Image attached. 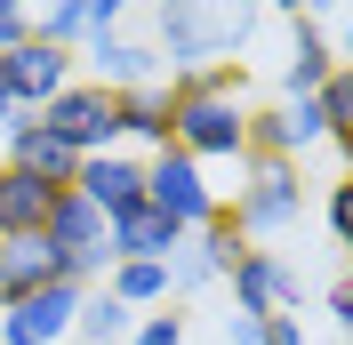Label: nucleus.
Wrapping results in <instances>:
<instances>
[{"instance_id": "nucleus-1", "label": "nucleus", "mask_w": 353, "mask_h": 345, "mask_svg": "<svg viewBox=\"0 0 353 345\" xmlns=\"http://www.w3.org/2000/svg\"><path fill=\"white\" fill-rule=\"evenodd\" d=\"M257 17H265L257 0H161V48H169V72L241 65Z\"/></svg>"}, {"instance_id": "nucleus-2", "label": "nucleus", "mask_w": 353, "mask_h": 345, "mask_svg": "<svg viewBox=\"0 0 353 345\" xmlns=\"http://www.w3.org/2000/svg\"><path fill=\"white\" fill-rule=\"evenodd\" d=\"M233 225L249 241H281L297 233V217H305V177L297 161H241V185H233Z\"/></svg>"}, {"instance_id": "nucleus-3", "label": "nucleus", "mask_w": 353, "mask_h": 345, "mask_svg": "<svg viewBox=\"0 0 353 345\" xmlns=\"http://www.w3.org/2000/svg\"><path fill=\"white\" fill-rule=\"evenodd\" d=\"M169 145L176 152H193L201 169H209V161H233V169H241L249 161V145H241V121H249V105L241 97H169Z\"/></svg>"}, {"instance_id": "nucleus-4", "label": "nucleus", "mask_w": 353, "mask_h": 345, "mask_svg": "<svg viewBox=\"0 0 353 345\" xmlns=\"http://www.w3.org/2000/svg\"><path fill=\"white\" fill-rule=\"evenodd\" d=\"M145 209H161L176 233H201V225H209L225 201H217V185L201 177V161H193V152L161 145V152H145Z\"/></svg>"}, {"instance_id": "nucleus-5", "label": "nucleus", "mask_w": 353, "mask_h": 345, "mask_svg": "<svg viewBox=\"0 0 353 345\" xmlns=\"http://www.w3.org/2000/svg\"><path fill=\"white\" fill-rule=\"evenodd\" d=\"M41 241L57 249L65 281H81V289H97V281H105V265H112V225H105L97 209H88L81 193H57V209H48Z\"/></svg>"}, {"instance_id": "nucleus-6", "label": "nucleus", "mask_w": 353, "mask_h": 345, "mask_svg": "<svg viewBox=\"0 0 353 345\" xmlns=\"http://www.w3.org/2000/svg\"><path fill=\"white\" fill-rule=\"evenodd\" d=\"M41 129L48 137H65L72 152H121V121H112V88H97V81H65L57 97L41 105Z\"/></svg>"}, {"instance_id": "nucleus-7", "label": "nucleus", "mask_w": 353, "mask_h": 345, "mask_svg": "<svg viewBox=\"0 0 353 345\" xmlns=\"http://www.w3.org/2000/svg\"><path fill=\"white\" fill-rule=\"evenodd\" d=\"M0 81H8V105L17 112H41L65 81H81V65H72L65 41H32V32H24L17 48H0Z\"/></svg>"}, {"instance_id": "nucleus-8", "label": "nucleus", "mask_w": 353, "mask_h": 345, "mask_svg": "<svg viewBox=\"0 0 353 345\" xmlns=\"http://www.w3.org/2000/svg\"><path fill=\"white\" fill-rule=\"evenodd\" d=\"M241 145H249V161H297L305 145H321L313 97H273V105H257L241 121Z\"/></svg>"}, {"instance_id": "nucleus-9", "label": "nucleus", "mask_w": 353, "mask_h": 345, "mask_svg": "<svg viewBox=\"0 0 353 345\" xmlns=\"http://www.w3.org/2000/svg\"><path fill=\"white\" fill-rule=\"evenodd\" d=\"M72 313H81V281H48L32 297L0 305V345H65Z\"/></svg>"}, {"instance_id": "nucleus-10", "label": "nucleus", "mask_w": 353, "mask_h": 345, "mask_svg": "<svg viewBox=\"0 0 353 345\" xmlns=\"http://www.w3.org/2000/svg\"><path fill=\"white\" fill-rule=\"evenodd\" d=\"M72 65H88V81L121 97V88L161 81V48L129 41V32H81V41H72Z\"/></svg>"}, {"instance_id": "nucleus-11", "label": "nucleus", "mask_w": 353, "mask_h": 345, "mask_svg": "<svg viewBox=\"0 0 353 345\" xmlns=\"http://www.w3.org/2000/svg\"><path fill=\"white\" fill-rule=\"evenodd\" d=\"M65 193H81L88 209L112 225L121 209H137V201H145V161H137V152H88L81 169H72Z\"/></svg>"}, {"instance_id": "nucleus-12", "label": "nucleus", "mask_w": 353, "mask_h": 345, "mask_svg": "<svg viewBox=\"0 0 353 345\" xmlns=\"http://www.w3.org/2000/svg\"><path fill=\"white\" fill-rule=\"evenodd\" d=\"M225 281H233V313H297V305H305L297 265H281L273 249H249Z\"/></svg>"}, {"instance_id": "nucleus-13", "label": "nucleus", "mask_w": 353, "mask_h": 345, "mask_svg": "<svg viewBox=\"0 0 353 345\" xmlns=\"http://www.w3.org/2000/svg\"><path fill=\"white\" fill-rule=\"evenodd\" d=\"M0 161H8V169H32L41 185H57V193H65L72 169H81V152H72L65 137H48L41 121H8V152H0Z\"/></svg>"}, {"instance_id": "nucleus-14", "label": "nucleus", "mask_w": 353, "mask_h": 345, "mask_svg": "<svg viewBox=\"0 0 353 345\" xmlns=\"http://www.w3.org/2000/svg\"><path fill=\"white\" fill-rule=\"evenodd\" d=\"M48 281H65V265H57V249H48L41 233H8L0 241V305L32 297V289H48Z\"/></svg>"}, {"instance_id": "nucleus-15", "label": "nucleus", "mask_w": 353, "mask_h": 345, "mask_svg": "<svg viewBox=\"0 0 353 345\" xmlns=\"http://www.w3.org/2000/svg\"><path fill=\"white\" fill-rule=\"evenodd\" d=\"M169 81H145V88H121L112 97V121H121V145H145V152H161L169 145Z\"/></svg>"}, {"instance_id": "nucleus-16", "label": "nucleus", "mask_w": 353, "mask_h": 345, "mask_svg": "<svg viewBox=\"0 0 353 345\" xmlns=\"http://www.w3.org/2000/svg\"><path fill=\"white\" fill-rule=\"evenodd\" d=\"M48 209H57V185H41L32 169H8L0 161V241L8 233H41Z\"/></svg>"}, {"instance_id": "nucleus-17", "label": "nucleus", "mask_w": 353, "mask_h": 345, "mask_svg": "<svg viewBox=\"0 0 353 345\" xmlns=\"http://www.w3.org/2000/svg\"><path fill=\"white\" fill-rule=\"evenodd\" d=\"M297 32H289V65H281V97H313V88L337 72V48L321 41V24L313 17H289Z\"/></svg>"}, {"instance_id": "nucleus-18", "label": "nucleus", "mask_w": 353, "mask_h": 345, "mask_svg": "<svg viewBox=\"0 0 353 345\" xmlns=\"http://www.w3.org/2000/svg\"><path fill=\"white\" fill-rule=\"evenodd\" d=\"M176 241H185V233H176L161 209H145V201L112 217V257H161V265H169V249H176Z\"/></svg>"}, {"instance_id": "nucleus-19", "label": "nucleus", "mask_w": 353, "mask_h": 345, "mask_svg": "<svg viewBox=\"0 0 353 345\" xmlns=\"http://www.w3.org/2000/svg\"><path fill=\"white\" fill-rule=\"evenodd\" d=\"M105 289L129 305V313H153V305H169V265L161 257H112L105 265Z\"/></svg>"}, {"instance_id": "nucleus-20", "label": "nucleus", "mask_w": 353, "mask_h": 345, "mask_svg": "<svg viewBox=\"0 0 353 345\" xmlns=\"http://www.w3.org/2000/svg\"><path fill=\"white\" fill-rule=\"evenodd\" d=\"M137 329V313L121 297H112L105 281H97V289H81V313H72V337H88V345H121Z\"/></svg>"}, {"instance_id": "nucleus-21", "label": "nucleus", "mask_w": 353, "mask_h": 345, "mask_svg": "<svg viewBox=\"0 0 353 345\" xmlns=\"http://www.w3.org/2000/svg\"><path fill=\"white\" fill-rule=\"evenodd\" d=\"M193 241H201V249H209V265H217V281H225V273H233V265H241V257H249V249H257V241H249V233H241V225H233V217H225V209H217V217H209V225H201V233H193Z\"/></svg>"}, {"instance_id": "nucleus-22", "label": "nucleus", "mask_w": 353, "mask_h": 345, "mask_svg": "<svg viewBox=\"0 0 353 345\" xmlns=\"http://www.w3.org/2000/svg\"><path fill=\"white\" fill-rule=\"evenodd\" d=\"M313 112H321V145H345L353 137V88H345V72H330V81L313 88Z\"/></svg>"}, {"instance_id": "nucleus-23", "label": "nucleus", "mask_w": 353, "mask_h": 345, "mask_svg": "<svg viewBox=\"0 0 353 345\" xmlns=\"http://www.w3.org/2000/svg\"><path fill=\"white\" fill-rule=\"evenodd\" d=\"M24 24H32V41H81V0H24Z\"/></svg>"}, {"instance_id": "nucleus-24", "label": "nucleus", "mask_w": 353, "mask_h": 345, "mask_svg": "<svg viewBox=\"0 0 353 345\" xmlns=\"http://www.w3.org/2000/svg\"><path fill=\"white\" fill-rule=\"evenodd\" d=\"M121 345H185V313H137V329Z\"/></svg>"}, {"instance_id": "nucleus-25", "label": "nucleus", "mask_w": 353, "mask_h": 345, "mask_svg": "<svg viewBox=\"0 0 353 345\" xmlns=\"http://www.w3.org/2000/svg\"><path fill=\"white\" fill-rule=\"evenodd\" d=\"M321 217H330V233H337V241H353V185H330Z\"/></svg>"}, {"instance_id": "nucleus-26", "label": "nucleus", "mask_w": 353, "mask_h": 345, "mask_svg": "<svg viewBox=\"0 0 353 345\" xmlns=\"http://www.w3.org/2000/svg\"><path fill=\"white\" fill-rule=\"evenodd\" d=\"M121 8H129V0H81V32H112Z\"/></svg>"}, {"instance_id": "nucleus-27", "label": "nucleus", "mask_w": 353, "mask_h": 345, "mask_svg": "<svg viewBox=\"0 0 353 345\" xmlns=\"http://www.w3.org/2000/svg\"><path fill=\"white\" fill-rule=\"evenodd\" d=\"M225 345H265V313H225Z\"/></svg>"}, {"instance_id": "nucleus-28", "label": "nucleus", "mask_w": 353, "mask_h": 345, "mask_svg": "<svg viewBox=\"0 0 353 345\" xmlns=\"http://www.w3.org/2000/svg\"><path fill=\"white\" fill-rule=\"evenodd\" d=\"M32 24H24V0H0V48H17Z\"/></svg>"}, {"instance_id": "nucleus-29", "label": "nucleus", "mask_w": 353, "mask_h": 345, "mask_svg": "<svg viewBox=\"0 0 353 345\" xmlns=\"http://www.w3.org/2000/svg\"><path fill=\"white\" fill-rule=\"evenodd\" d=\"M265 345H305V329H297V313H265Z\"/></svg>"}, {"instance_id": "nucleus-30", "label": "nucleus", "mask_w": 353, "mask_h": 345, "mask_svg": "<svg viewBox=\"0 0 353 345\" xmlns=\"http://www.w3.org/2000/svg\"><path fill=\"white\" fill-rule=\"evenodd\" d=\"M330 322H337V329H353V289H345V281L330 289Z\"/></svg>"}, {"instance_id": "nucleus-31", "label": "nucleus", "mask_w": 353, "mask_h": 345, "mask_svg": "<svg viewBox=\"0 0 353 345\" xmlns=\"http://www.w3.org/2000/svg\"><path fill=\"white\" fill-rule=\"evenodd\" d=\"M257 8H281V17H321V0H257Z\"/></svg>"}, {"instance_id": "nucleus-32", "label": "nucleus", "mask_w": 353, "mask_h": 345, "mask_svg": "<svg viewBox=\"0 0 353 345\" xmlns=\"http://www.w3.org/2000/svg\"><path fill=\"white\" fill-rule=\"evenodd\" d=\"M0 121H17V105H8V81H0Z\"/></svg>"}, {"instance_id": "nucleus-33", "label": "nucleus", "mask_w": 353, "mask_h": 345, "mask_svg": "<svg viewBox=\"0 0 353 345\" xmlns=\"http://www.w3.org/2000/svg\"><path fill=\"white\" fill-rule=\"evenodd\" d=\"M65 345H88V337H65Z\"/></svg>"}]
</instances>
